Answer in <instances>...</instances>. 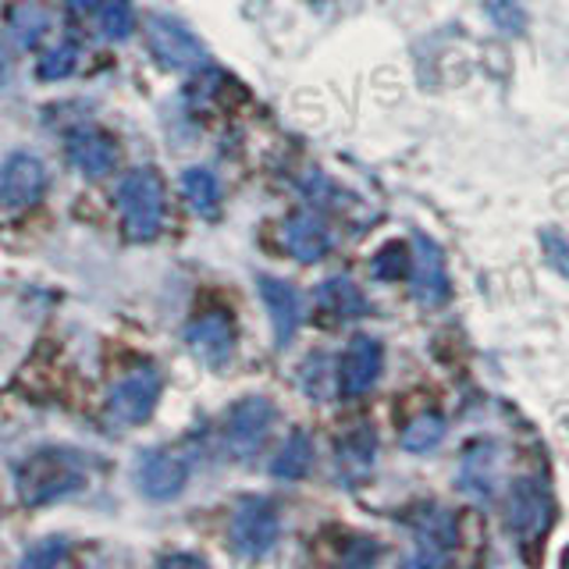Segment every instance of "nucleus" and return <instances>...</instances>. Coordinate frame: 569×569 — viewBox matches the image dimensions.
I'll return each instance as SVG.
<instances>
[{
    "instance_id": "f257e3e1",
    "label": "nucleus",
    "mask_w": 569,
    "mask_h": 569,
    "mask_svg": "<svg viewBox=\"0 0 569 569\" xmlns=\"http://www.w3.org/2000/svg\"><path fill=\"white\" fill-rule=\"evenodd\" d=\"M14 485L26 506H47L82 485V467L71 452H58V449L32 452L14 470Z\"/></svg>"
},
{
    "instance_id": "f03ea898",
    "label": "nucleus",
    "mask_w": 569,
    "mask_h": 569,
    "mask_svg": "<svg viewBox=\"0 0 569 569\" xmlns=\"http://www.w3.org/2000/svg\"><path fill=\"white\" fill-rule=\"evenodd\" d=\"M118 213L136 242H150L164 221V186L153 168H136L118 186Z\"/></svg>"
},
{
    "instance_id": "7ed1b4c3",
    "label": "nucleus",
    "mask_w": 569,
    "mask_h": 569,
    "mask_svg": "<svg viewBox=\"0 0 569 569\" xmlns=\"http://www.w3.org/2000/svg\"><path fill=\"white\" fill-rule=\"evenodd\" d=\"M281 516L278 506L267 498H242L236 516H231V548L246 559H260L278 545Z\"/></svg>"
},
{
    "instance_id": "20e7f679",
    "label": "nucleus",
    "mask_w": 569,
    "mask_h": 569,
    "mask_svg": "<svg viewBox=\"0 0 569 569\" xmlns=\"http://www.w3.org/2000/svg\"><path fill=\"white\" fill-rule=\"evenodd\" d=\"M147 43L171 71H196L207 64V50L196 36L168 14H153L147 22Z\"/></svg>"
},
{
    "instance_id": "39448f33",
    "label": "nucleus",
    "mask_w": 569,
    "mask_h": 569,
    "mask_svg": "<svg viewBox=\"0 0 569 569\" xmlns=\"http://www.w3.org/2000/svg\"><path fill=\"white\" fill-rule=\"evenodd\" d=\"M157 399H160L157 367H139L136 373H129V378L111 388V396H107V417L121 427L142 423L157 409Z\"/></svg>"
},
{
    "instance_id": "423d86ee",
    "label": "nucleus",
    "mask_w": 569,
    "mask_h": 569,
    "mask_svg": "<svg viewBox=\"0 0 569 569\" xmlns=\"http://www.w3.org/2000/svg\"><path fill=\"white\" fill-rule=\"evenodd\" d=\"M274 423V402L263 396H249L228 413L224 427V445L236 459H249L271 435Z\"/></svg>"
},
{
    "instance_id": "0eeeda50",
    "label": "nucleus",
    "mask_w": 569,
    "mask_h": 569,
    "mask_svg": "<svg viewBox=\"0 0 569 569\" xmlns=\"http://www.w3.org/2000/svg\"><path fill=\"white\" fill-rule=\"evenodd\" d=\"M186 480H189V462L171 449L142 452L136 462V485L153 502H168V498L182 495Z\"/></svg>"
},
{
    "instance_id": "6e6552de",
    "label": "nucleus",
    "mask_w": 569,
    "mask_h": 569,
    "mask_svg": "<svg viewBox=\"0 0 569 569\" xmlns=\"http://www.w3.org/2000/svg\"><path fill=\"white\" fill-rule=\"evenodd\" d=\"M381 363H385V349L378 338L356 335L342 356V363H338V388H342V396L356 399L370 391L381 378Z\"/></svg>"
},
{
    "instance_id": "1a4fd4ad",
    "label": "nucleus",
    "mask_w": 569,
    "mask_h": 569,
    "mask_svg": "<svg viewBox=\"0 0 569 569\" xmlns=\"http://www.w3.org/2000/svg\"><path fill=\"white\" fill-rule=\"evenodd\" d=\"M47 189V168L32 153H11L0 164V203L4 207H32Z\"/></svg>"
},
{
    "instance_id": "9d476101",
    "label": "nucleus",
    "mask_w": 569,
    "mask_h": 569,
    "mask_svg": "<svg viewBox=\"0 0 569 569\" xmlns=\"http://www.w3.org/2000/svg\"><path fill=\"white\" fill-rule=\"evenodd\" d=\"M409 263H413V299L423 307H441L449 299V271H445L441 246L427 236H417Z\"/></svg>"
},
{
    "instance_id": "9b49d317",
    "label": "nucleus",
    "mask_w": 569,
    "mask_h": 569,
    "mask_svg": "<svg viewBox=\"0 0 569 569\" xmlns=\"http://www.w3.org/2000/svg\"><path fill=\"white\" fill-rule=\"evenodd\" d=\"M186 342L200 363L224 367L231 360V349H236V328L224 313H203L186 328Z\"/></svg>"
},
{
    "instance_id": "f8f14e48",
    "label": "nucleus",
    "mask_w": 569,
    "mask_h": 569,
    "mask_svg": "<svg viewBox=\"0 0 569 569\" xmlns=\"http://www.w3.org/2000/svg\"><path fill=\"white\" fill-rule=\"evenodd\" d=\"M260 284V299H263V307L267 313H271V325H274V342L284 349L296 338L299 331V320H302V299L299 292L292 289L289 281H281V278H271V274H260L257 278Z\"/></svg>"
},
{
    "instance_id": "ddd939ff",
    "label": "nucleus",
    "mask_w": 569,
    "mask_h": 569,
    "mask_svg": "<svg viewBox=\"0 0 569 569\" xmlns=\"http://www.w3.org/2000/svg\"><path fill=\"white\" fill-rule=\"evenodd\" d=\"M284 249H289L299 263H317L331 249V231L325 218H317L310 210L292 213V218L284 221Z\"/></svg>"
},
{
    "instance_id": "4468645a",
    "label": "nucleus",
    "mask_w": 569,
    "mask_h": 569,
    "mask_svg": "<svg viewBox=\"0 0 569 569\" xmlns=\"http://www.w3.org/2000/svg\"><path fill=\"white\" fill-rule=\"evenodd\" d=\"M68 157H71V164H76L86 178H103L107 171H114V164H118L114 142L107 139L103 132H93V129L71 132Z\"/></svg>"
},
{
    "instance_id": "2eb2a0df",
    "label": "nucleus",
    "mask_w": 569,
    "mask_h": 569,
    "mask_svg": "<svg viewBox=\"0 0 569 569\" xmlns=\"http://www.w3.org/2000/svg\"><path fill=\"white\" fill-rule=\"evenodd\" d=\"M551 520L548 498L538 491L533 480H516V488L509 491V523L520 533H541Z\"/></svg>"
},
{
    "instance_id": "dca6fc26",
    "label": "nucleus",
    "mask_w": 569,
    "mask_h": 569,
    "mask_svg": "<svg viewBox=\"0 0 569 569\" xmlns=\"http://www.w3.org/2000/svg\"><path fill=\"white\" fill-rule=\"evenodd\" d=\"M320 307H325V313H331L335 320H352V317H363L367 310V299L363 292L356 289V284L349 278H328L325 284H320Z\"/></svg>"
},
{
    "instance_id": "f3484780",
    "label": "nucleus",
    "mask_w": 569,
    "mask_h": 569,
    "mask_svg": "<svg viewBox=\"0 0 569 569\" xmlns=\"http://www.w3.org/2000/svg\"><path fill=\"white\" fill-rule=\"evenodd\" d=\"M310 467H313V441H310V435L296 431L284 438V445L278 449V456L271 462V473L278 480H302L310 473Z\"/></svg>"
},
{
    "instance_id": "a211bd4d",
    "label": "nucleus",
    "mask_w": 569,
    "mask_h": 569,
    "mask_svg": "<svg viewBox=\"0 0 569 569\" xmlns=\"http://www.w3.org/2000/svg\"><path fill=\"white\" fill-rule=\"evenodd\" d=\"M8 26L18 43L36 47V43H43V36L50 32V11L43 4H36V0H22V4L11 8Z\"/></svg>"
},
{
    "instance_id": "6ab92c4d",
    "label": "nucleus",
    "mask_w": 569,
    "mask_h": 569,
    "mask_svg": "<svg viewBox=\"0 0 569 569\" xmlns=\"http://www.w3.org/2000/svg\"><path fill=\"white\" fill-rule=\"evenodd\" d=\"M182 192H186V200L196 213H203V218H213L221 207V186H218V178H213V171L207 168H189L182 174Z\"/></svg>"
},
{
    "instance_id": "aec40b11",
    "label": "nucleus",
    "mask_w": 569,
    "mask_h": 569,
    "mask_svg": "<svg viewBox=\"0 0 569 569\" xmlns=\"http://www.w3.org/2000/svg\"><path fill=\"white\" fill-rule=\"evenodd\" d=\"M488 452V445H477V449H470L467 452V459H462V473H459V488L462 491H470V495H477V498H488L491 495V456H485Z\"/></svg>"
},
{
    "instance_id": "412c9836",
    "label": "nucleus",
    "mask_w": 569,
    "mask_h": 569,
    "mask_svg": "<svg viewBox=\"0 0 569 569\" xmlns=\"http://www.w3.org/2000/svg\"><path fill=\"white\" fill-rule=\"evenodd\" d=\"M445 438V417L438 413H423L402 431V449L406 452H431L435 445Z\"/></svg>"
},
{
    "instance_id": "4be33fe9",
    "label": "nucleus",
    "mask_w": 569,
    "mask_h": 569,
    "mask_svg": "<svg viewBox=\"0 0 569 569\" xmlns=\"http://www.w3.org/2000/svg\"><path fill=\"white\" fill-rule=\"evenodd\" d=\"M417 530H420V545H423V548H438L441 556H445V548H452V545H456V523H452V516H449V512H441V509L423 512Z\"/></svg>"
},
{
    "instance_id": "5701e85b",
    "label": "nucleus",
    "mask_w": 569,
    "mask_h": 569,
    "mask_svg": "<svg viewBox=\"0 0 569 569\" xmlns=\"http://www.w3.org/2000/svg\"><path fill=\"white\" fill-rule=\"evenodd\" d=\"M97 11H100V32H103V40H129V32L136 26L129 0H100Z\"/></svg>"
},
{
    "instance_id": "b1692460",
    "label": "nucleus",
    "mask_w": 569,
    "mask_h": 569,
    "mask_svg": "<svg viewBox=\"0 0 569 569\" xmlns=\"http://www.w3.org/2000/svg\"><path fill=\"white\" fill-rule=\"evenodd\" d=\"M79 64V47L76 43H58L50 47L40 61H36V76H40L43 82H58L64 76H71Z\"/></svg>"
},
{
    "instance_id": "393cba45",
    "label": "nucleus",
    "mask_w": 569,
    "mask_h": 569,
    "mask_svg": "<svg viewBox=\"0 0 569 569\" xmlns=\"http://www.w3.org/2000/svg\"><path fill=\"white\" fill-rule=\"evenodd\" d=\"M488 18L498 32L512 36V40L527 29V11L520 8V0H488Z\"/></svg>"
},
{
    "instance_id": "a878e982",
    "label": "nucleus",
    "mask_w": 569,
    "mask_h": 569,
    "mask_svg": "<svg viewBox=\"0 0 569 569\" xmlns=\"http://www.w3.org/2000/svg\"><path fill=\"white\" fill-rule=\"evenodd\" d=\"M370 456H373V438L367 435L363 449H360V438H352L349 445H342V456H338V467H342V473L352 480L370 470Z\"/></svg>"
},
{
    "instance_id": "bb28decb",
    "label": "nucleus",
    "mask_w": 569,
    "mask_h": 569,
    "mask_svg": "<svg viewBox=\"0 0 569 569\" xmlns=\"http://www.w3.org/2000/svg\"><path fill=\"white\" fill-rule=\"evenodd\" d=\"M328 378H331L328 356H310L307 367H302V388H307L313 399H328V391H331Z\"/></svg>"
},
{
    "instance_id": "cd10ccee",
    "label": "nucleus",
    "mask_w": 569,
    "mask_h": 569,
    "mask_svg": "<svg viewBox=\"0 0 569 569\" xmlns=\"http://www.w3.org/2000/svg\"><path fill=\"white\" fill-rule=\"evenodd\" d=\"M541 246H545V257L548 263L556 267L562 278H569V236L559 228H545L541 231Z\"/></svg>"
},
{
    "instance_id": "c85d7f7f",
    "label": "nucleus",
    "mask_w": 569,
    "mask_h": 569,
    "mask_svg": "<svg viewBox=\"0 0 569 569\" xmlns=\"http://www.w3.org/2000/svg\"><path fill=\"white\" fill-rule=\"evenodd\" d=\"M406 263H409L406 246L402 242H391V246L381 249L378 260H373V274H378V278H399L406 271Z\"/></svg>"
},
{
    "instance_id": "c756f323",
    "label": "nucleus",
    "mask_w": 569,
    "mask_h": 569,
    "mask_svg": "<svg viewBox=\"0 0 569 569\" xmlns=\"http://www.w3.org/2000/svg\"><path fill=\"white\" fill-rule=\"evenodd\" d=\"M64 551H68V541H61V538H53V541H47L40 551H32V556H26V566H47V562H58V559H64Z\"/></svg>"
},
{
    "instance_id": "7c9ffc66",
    "label": "nucleus",
    "mask_w": 569,
    "mask_h": 569,
    "mask_svg": "<svg viewBox=\"0 0 569 569\" xmlns=\"http://www.w3.org/2000/svg\"><path fill=\"white\" fill-rule=\"evenodd\" d=\"M68 8H71V11H79V14H89V11H97V8H100V0H68Z\"/></svg>"
},
{
    "instance_id": "2f4dec72",
    "label": "nucleus",
    "mask_w": 569,
    "mask_h": 569,
    "mask_svg": "<svg viewBox=\"0 0 569 569\" xmlns=\"http://www.w3.org/2000/svg\"><path fill=\"white\" fill-rule=\"evenodd\" d=\"M4 79H8V50L0 43V86H4Z\"/></svg>"
}]
</instances>
